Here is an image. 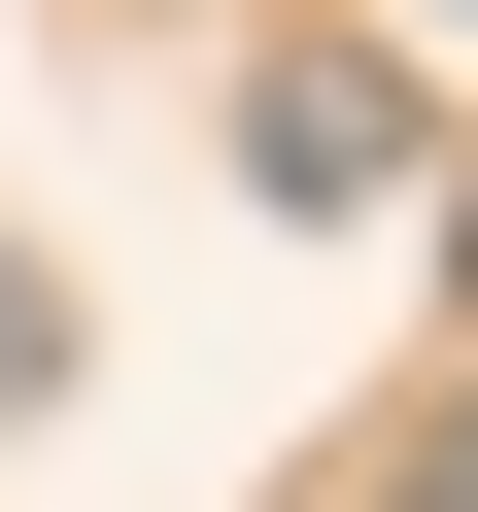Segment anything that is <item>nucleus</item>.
Listing matches in <instances>:
<instances>
[{
	"mask_svg": "<svg viewBox=\"0 0 478 512\" xmlns=\"http://www.w3.org/2000/svg\"><path fill=\"white\" fill-rule=\"evenodd\" d=\"M35 376H69V308H35V274H0V410H35Z\"/></svg>",
	"mask_w": 478,
	"mask_h": 512,
	"instance_id": "f03ea898",
	"label": "nucleus"
},
{
	"mask_svg": "<svg viewBox=\"0 0 478 512\" xmlns=\"http://www.w3.org/2000/svg\"><path fill=\"white\" fill-rule=\"evenodd\" d=\"M239 137H274V205H376V171H410V103H376V69H274Z\"/></svg>",
	"mask_w": 478,
	"mask_h": 512,
	"instance_id": "f257e3e1",
	"label": "nucleus"
},
{
	"mask_svg": "<svg viewBox=\"0 0 478 512\" xmlns=\"http://www.w3.org/2000/svg\"><path fill=\"white\" fill-rule=\"evenodd\" d=\"M444 35H478V0H444Z\"/></svg>",
	"mask_w": 478,
	"mask_h": 512,
	"instance_id": "7ed1b4c3",
	"label": "nucleus"
}]
</instances>
